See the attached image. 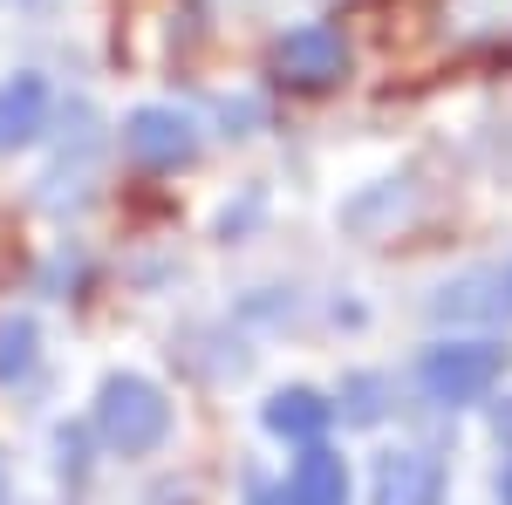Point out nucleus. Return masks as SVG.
Segmentation results:
<instances>
[{"label": "nucleus", "mask_w": 512, "mask_h": 505, "mask_svg": "<svg viewBox=\"0 0 512 505\" xmlns=\"http://www.w3.org/2000/svg\"><path fill=\"white\" fill-rule=\"evenodd\" d=\"M492 430H499V444H512V396L499 403V410H492Z\"/></svg>", "instance_id": "nucleus-12"}, {"label": "nucleus", "mask_w": 512, "mask_h": 505, "mask_svg": "<svg viewBox=\"0 0 512 505\" xmlns=\"http://www.w3.org/2000/svg\"><path fill=\"white\" fill-rule=\"evenodd\" d=\"M431 308L437 321H499L506 314V273H458Z\"/></svg>", "instance_id": "nucleus-9"}, {"label": "nucleus", "mask_w": 512, "mask_h": 505, "mask_svg": "<svg viewBox=\"0 0 512 505\" xmlns=\"http://www.w3.org/2000/svg\"><path fill=\"white\" fill-rule=\"evenodd\" d=\"M369 499L376 505H437L444 499V465L431 451H383L376 478H369Z\"/></svg>", "instance_id": "nucleus-5"}, {"label": "nucleus", "mask_w": 512, "mask_h": 505, "mask_svg": "<svg viewBox=\"0 0 512 505\" xmlns=\"http://www.w3.org/2000/svg\"><path fill=\"white\" fill-rule=\"evenodd\" d=\"M499 505H512V465L499 471Z\"/></svg>", "instance_id": "nucleus-14"}, {"label": "nucleus", "mask_w": 512, "mask_h": 505, "mask_svg": "<svg viewBox=\"0 0 512 505\" xmlns=\"http://www.w3.org/2000/svg\"><path fill=\"white\" fill-rule=\"evenodd\" d=\"M123 151L137 157V164H151V171H171V164H192L198 151V130L185 110H130V123H123Z\"/></svg>", "instance_id": "nucleus-4"}, {"label": "nucleus", "mask_w": 512, "mask_h": 505, "mask_svg": "<svg viewBox=\"0 0 512 505\" xmlns=\"http://www.w3.org/2000/svg\"><path fill=\"white\" fill-rule=\"evenodd\" d=\"M28 369H35V321L28 314L21 321H0V383H14Z\"/></svg>", "instance_id": "nucleus-11"}, {"label": "nucleus", "mask_w": 512, "mask_h": 505, "mask_svg": "<svg viewBox=\"0 0 512 505\" xmlns=\"http://www.w3.org/2000/svg\"><path fill=\"white\" fill-rule=\"evenodd\" d=\"M499 376H506V349H499V342H437V349H424V362H417V389H424L431 403H444V410L492 396Z\"/></svg>", "instance_id": "nucleus-2"}, {"label": "nucleus", "mask_w": 512, "mask_h": 505, "mask_svg": "<svg viewBox=\"0 0 512 505\" xmlns=\"http://www.w3.org/2000/svg\"><path fill=\"white\" fill-rule=\"evenodd\" d=\"M274 69L287 82H301V89H328V82L349 76V41L328 21H301V28H287L274 41Z\"/></svg>", "instance_id": "nucleus-3"}, {"label": "nucleus", "mask_w": 512, "mask_h": 505, "mask_svg": "<svg viewBox=\"0 0 512 505\" xmlns=\"http://www.w3.org/2000/svg\"><path fill=\"white\" fill-rule=\"evenodd\" d=\"M260 417H267V430L287 437V444H315V437H328V424H335V403H328L321 389L294 383V389H274Z\"/></svg>", "instance_id": "nucleus-6"}, {"label": "nucleus", "mask_w": 512, "mask_h": 505, "mask_svg": "<svg viewBox=\"0 0 512 505\" xmlns=\"http://www.w3.org/2000/svg\"><path fill=\"white\" fill-rule=\"evenodd\" d=\"M48 103L55 96H48L41 76H28V69L7 76L0 82V144H35L41 130H48Z\"/></svg>", "instance_id": "nucleus-8"}, {"label": "nucleus", "mask_w": 512, "mask_h": 505, "mask_svg": "<svg viewBox=\"0 0 512 505\" xmlns=\"http://www.w3.org/2000/svg\"><path fill=\"white\" fill-rule=\"evenodd\" d=\"M383 410H390V383H383V376L362 369V376L342 383V417H349V424H376Z\"/></svg>", "instance_id": "nucleus-10"}, {"label": "nucleus", "mask_w": 512, "mask_h": 505, "mask_svg": "<svg viewBox=\"0 0 512 505\" xmlns=\"http://www.w3.org/2000/svg\"><path fill=\"white\" fill-rule=\"evenodd\" d=\"M164 430H171V403H164L158 383H144V376H103V389H96V437L117 458L158 451Z\"/></svg>", "instance_id": "nucleus-1"}, {"label": "nucleus", "mask_w": 512, "mask_h": 505, "mask_svg": "<svg viewBox=\"0 0 512 505\" xmlns=\"http://www.w3.org/2000/svg\"><path fill=\"white\" fill-rule=\"evenodd\" d=\"M506 301H512V273H506Z\"/></svg>", "instance_id": "nucleus-15"}, {"label": "nucleus", "mask_w": 512, "mask_h": 505, "mask_svg": "<svg viewBox=\"0 0 512 505\" xmlns=\"http://www.w3.org/2000/svg\"><path fill=\"white\" fill-rule=\"evenodd\" d=\"M287 499L294 505H349V465L328 451V444H301V458L287 471Z\"/></svg>", "instance_id": "nucleus-7"}, {"label": "nucleus", "mask_w": 512, "mask_h": 505, "mask_svg": "<svg viewBox=\"0 0 512 505\" xmlns=\"http://www.w3.org/2000/svg\"><path fill=\"white\" fill-rule=\"evenodd\" d=\"M253 505H294V499H287V485H260V492H253Z\"/></svg>", "instance_id": "nucleus-13"}]
</instances>
